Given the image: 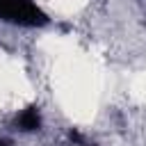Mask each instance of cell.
<instances>
[{"mask_svg": "<svg viewBox=\"0 0 146 146\" xmlns=\"http://www.w3.org/2000/svg\"><path fill=\"white\" fill-rule=\"evenodd\" d=\"M0 16L21 25H36L46 21L32 0H0Z\"/></svg>", "mask_w": 146, "mask_h": 146, "instance_id": "obj_1", "label": "cell"}, {"mask_svg": "<svg viewBox=\"0 0 146 146\" xmlns=\"http://www.w3.org/2000/svg\"><path fill=\"white\" fill-rule=\"evenodd\" d=\"M18 128L21 130H36L39 128V123H41V116H39V110L36 107H27V110H23L21 112V116H18Z\"/></svg>", "mask_w": 146, "mask_h": 146, "instance_id": "obj_2", "label": "cell"}]
</instances>
